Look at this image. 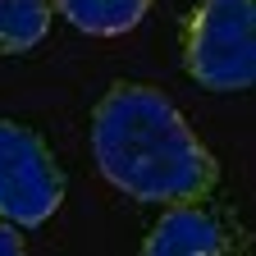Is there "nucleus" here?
Instances as JSON below:
<instances>
[{"label":"nucleus","instance_id":"7ed1b4c3","mask_svg":"<svg viewBox=\"0 0 256 256\" xmlns=\"http://www.w3.org/2000/svg\"><path fill=\"white\" fill-rule=\"evenodd\" d=\"M64 206V170L32 128L0 124V220L18 229H42Z\"/></svg>","mask_w":256,"mask_h":256},{"label":"nucleus","instance_id":"f03ea898","mask_svg":"<svg viewBox=\"0 0 256 256\" xmlns=\"http://www.w3.org/2000/svg\"><path fill=\"white\" fill-rule=\"evenodd\" d=\"M183 69L206 92L256 82V0H202L183 18Z\"/></svg>","mask_w":256,"mask_h":256},{"label":"nucleus","instance_id":"423d86ee","mask_svg":"<svg viewBox=\"0 0 256 256\" xmlns=\"http://www.w3.org/2000/svg\"><path fill=\"white\" fill-rule=\"evenodd\" d=\"M50 0H0V50L23 55L50 32Z\"/></svg>","mask_w":256,"mask_h":256},{"label":"nucleus","instance_id":"39448f33","mask_svg":"<svg viewBox=\"0 0 256 256\" xmlns=\"http://www.w3.org/2000/svg\"><path fill=\"white\" fill-rule=\"evenodd\" d=\"M50 10H60V18H69L78 32H92V37H124L133 32L151 0H50Z\"/></svg>","mask_w":256,"mask_h":256},{"label":"nucleus","instance_id":"0eeeda50","mask_svg":"<svg viewBox=\"0 0 256 256\" xmlns=\"http://www.w3.org/2000/svg\"><path fill=\"white\" fill-rule=\"evenodd\" d=\"M23 238H18V224H10V220H0V256H23Z\"/></svg>","mask_w":256,"mask_h":256},{"label":"nucleus","instance_id":"20e7f679","mask_svg":"<svg viewBox=\"0 0 256 256\" xmlns=\"http://www.w3.org/2000/svg\"><path fill=\"white\" fill-rule=\"evenodd\" d=\"M234 242L224 234L220 215H210L202 202H174L142 242L146 256H220Z\"/></svg>","mask_w":256,"mask_h":256},{"label":"nucleus","instance_id":"f257e3e1","mask_svg":"<svg viewBox=\"0 0 256 256\" xmlns=\"http://www.w3.org/2000/svg\"><path fill=\"white\" fill-rule=\"evenodd\" d=\"M92 160L110 188L151 206L206 202L220 183L215 156L170 96L146 82H114L101 96L92 110Z\"/></svg>","mask_w":256,"mask_h":256}]
</instances>
